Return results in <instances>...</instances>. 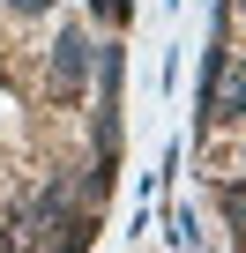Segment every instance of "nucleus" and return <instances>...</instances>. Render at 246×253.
<instances>
[{"instance_id":"1","label":"nucleus","mask_w":246,"mask_h":253,"mask_svg":"<svg viewBox=\"0 0 246 253\" xmlns=\"http://www.w3.org/2000/svg\"><path fill=\"white\" fill-rule=\"evenodd\" d=\"M82 82H90V38L67 30V38L52 45V89H60V97H82Z\"/></svg>"},{"instance_id":"2","label":"nucleus","mask_w":246,"mask_h":253,"mask_svg":"<svg viewBox=\"0 0 246 253\" xmlns=\"http://www.w3.org/2000/svg\"><path fill=\"white\" fill-rule=\"evenodd\" d=\"M8 8H15V15H45V8H52V0H8Z\"/></svg>"},{"instance_id":"3","label":"nucleus","mask_w":246,"mask_h":253,"mask_svg":"<svg viewBox=\"0 0 246 253\" xmlns=\"http://www.w3.org/2000/svg\"><path fill=\"white\" fill-rule=\"evenodd\" d=\"M0 246H8V231H0Z\"/></svg>"}]
</instances>
